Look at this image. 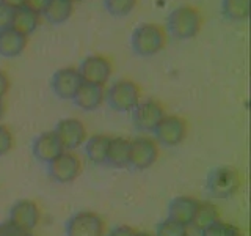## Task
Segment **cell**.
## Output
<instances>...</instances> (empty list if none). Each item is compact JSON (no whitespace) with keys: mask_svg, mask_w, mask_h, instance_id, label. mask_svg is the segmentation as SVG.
<instances>
[{"mask_svg":"<svg viewBox=\"0 0 251 236\" xmlns=\"http://www.w3.org/2000/svg\"><path fill=\"white\" fill-rule=\"evenodd\" d=\"M202 18L193 6H179L168 14L167 27L176 39H190L200 33Z\"/></svg>","mask_w":251,"mask_h":236,"instance_id":"cell-1","label":"cell"},{"mask_svg":"<svg viewBox=\"0 0 251 236\" xmlns=\"http://www.w3.org/2000/svg\"><path fill=\"white\" fill-rule=\"evenodd\" d=\"M130 43L133 52L137 55L151 57L163 49L165 43H167V36H165V31L160 26L148 22L141 24L132 31Z\"/></svg>","mask_w":251,"mask_h":236,"instance_id":"cell-2","label":"cell"},{"mask_svg":"<svg viewBox=\"0 0 251 236\" xmlns=\"http://www.w3.org/2000/svg\"><path fill=\"white\" fill-rule=\"evenodd\" d=\"M141 98L138 85L130 79H120L105 93V99L110 107L116 112H132Z\"/></svg>","mask_w":251,"mask_h":236,"instance_id":"cell-3","label":"cell"},{"mask_svg":"<svg viewBox=\"0 0 251 236\" xmlns=\"http://www.w3.org/2000/svg\"><path fill=\"white\" fill-rule=\"evenodd\" d=\"M242 186L240 173L227 165L214 169L207 177V189L218 199H229Z\"/></svg>","mask_w":251,"mask_h":236,"instance_id":"cell-4","label":"cell"},{"mask_svg":"<svg viewBox=\"0 0 251 236\" xmlns=\"http://www.w3.org/2000/svg\"><path fill=\"white\" fill-rule=\"evenodd\" d=\"M66 236H104L105 224L98 212L78 211L66 222Z\"/></svg>","mask_w":251,"mask_h":236,"instance_id":"cell-5","label":"cell"},{"mask_svg":"<svg viewBox=\"0 0 251 236\" xmlns=\"http://www.w3.org/2000/svg\"><path fill=\"white\" fill-rule=\"evenodd\" d=\"M130 114H132V123L138 131L154 132L157 124L165 117V109L159 101L148 99V101H140L132 109Z\"/></svg>","mask_w":251,"mask_h":236,"instance_id":"cell-6","label":"cell"},{"mask_svg":"<svg viewBox=\"0 0 251 236\" xmlns=\"http://www.w3.org/2000/svg\"><path fill=\"white\" fill-rule=\"evenodd\" d=\"M80 172H82L80 159L71 151L61 153L58 157H55L52 162L47 164L49 178L60 184L73 183V181L80 175Z\"/></svg>","mask_w":251,"mask_h":236,"instance_id":"cell-7","label":"cell"},{"mask_svg":"<svg viewBox=\"0 0 251 236\" xmlns=\"http://www.w3.org/2000/svg\"><path fill=\"white\" fill-rule=\"evenodd\" d=\"M159 157V145L151 137H137L130 140L129 165L135 170H146Z\"/></svg>","mask_w":251,"mask_h":236,"instance_id":"cell-8","label":"cell"},{"mask_svg":"<svg viewBox=\"0 0 251 236\" xmlns=\"http://www.w3.org/2000/svg\"><path fill=\"white\" fill-rule=\"evenodd\" d=\"M157 140L165 147H176L187 136V121L177 115H165L154 129Z\"/></svg>","mask_w":251,"mask_h":236,"instance_id":"cell-9","label":"cell"},{"mask_svg":"<svg viewBox=\"0 0 251 236\" xmlns=\"http://www.w3.org/2000/svg\"><path fill=\"white\" fill-rule=\"evenodd\" d=\"M53 132L57 134L65 149H75L86 142V128L77 118H63L55 126Z\"/></svg>","mask_w":251,"mask_h":236,"instance_id":"cell-10","label":"cell"},{"mask_svg":"<svg viewBox=\"0 0 251 236\" xmlns=\"http://www.w3.org/2000/svg\"><path fill=\"white\" fill-rule=\"evenodd\" d=\"M83 84V79L77 68H61L52 76L50 87L53 93L61 99H73Z\"/></svg>","mask_w":251,"mask_h":236,"instance_id":"cell-11","label":"cell"},{"mask_svg":"<svg viewBox=\"0 0 251 236\" xmlns=\"http://www.w3.org/2000/svg\"><path fill=\"white\" fill-rule=\"evenodd\" d=\"M78 73H80L83 82L105 85L112 76V63L102 55H90L82 61Z\"/></svg>","mask_w":251,"mask_h":236,"instance_id":"cell-12","label":"cell"},{"mask_svg":"<svg viewBox=\"0 0 251 236\" xmlns=\"http://www.w3.org/2000/svg\"><path fill=\"white\" fill-rule=\"evenodd\" d=\"M31 151H33L35 159L43 162V164H49L52 162L55 157H58L61 153H65L66 149L63 148L60 139L57 137V134L53 131H46L33 140V145H31Z\"/></svg>","mask_w":251,"mask_h":236,"instance_id":"cell-13","label":"cell"},{"mask_svg":"<svg viewBox=\"0 0 251 236\" xmlns=\"http://www.w3.org/2000/svg\"><path fill=\"white\" fill-rule=\"evenodd\" d=\"M39 208L33 200L22 199L16 202L10 209V219L13 224L27 232H33L39 224Z\"/></svg>","mask_w":251,"mask_h":236,"instance_id":"cell-14","label":"cell"},{"mask_svg":"<svg viewBox=\"0 0 251 236\" xmlns=\"http://www.w3.org/2000/svg\"><path fill=\"white\" fill-rule=\"evenodd\" d=\"M200 202L188 195H180L173 199L168 206V217L182 224L185 227H190L193 222L195 212L198 209Z\"/></svg>","mask_w":251,"mask_h":236,"instance_id":"cell-15","label":"cell"},{"mask_svg":"<svg viewBox=\"0 0 251 236\" xmlns=\"http://www.w3.org/2000/svg\"><path fill=\"white\" fill-rule=\"evenodd\" d=\"M28 43V36L13 27H6L0 30V55L6 59H13L25 51Z\"/></svg>","mask_w":251,"mask_h":236,"instance_id":"cell-16","label":"cell"},{"mask_svg":"<svg viewBox=\"0 0 251 236\" xmlns=\"http://www.w3.org/2000/svg\"><path fill=\"white\" fill-rule=\"evenodd\" d=\"M73 99L77 107L91 112V110H96L98 107H100V104L104 102L105 88H104V85L83 82Z\"/></svg>","mask_w":251,"mask_h":236,"instance_id":"cell-17","label":"cell"},{"mask_svg":"<svg viewBox=\"0 0 251 236\" xmlns=\"http://www.w3.org/2000/svg\"><path fill=\"white\" fill-rule=\"evenodd\" d=\"M129 156H130V140L124 137H112L107 153V165L115 169L129 167Z\"/></svg>","mask_w":251,"mask_h":236,"instance_id":"cell-18","label":"cell"},{"mask_svg":"<svg viewBox=\"0 0 251 236\" xmlns=\"http://www.w3.org/2000/svg\"><path fill=\"white\" fill-rule=\"evenodd\" d=\"M39 18L41 14L36 13L35 10H31L27 5H22L14 8L13 19H11V27L16 29L25 36L31 35L39 26Z\"/></svg>","mask_w":251,"mask_h":236,"instance_id":"cell-19","label":"cell"},{"mask_svg":"<svg viewBox=\"0 0 251 236\" xmlns=\"http://www.w3.org/2000/svg\"><path fill=\"white\" fill-rule=\"evenodd\" d=\"M110 139L105 134H94L85 144V153L94 165H104L107 162V153Z\"/></svg>","mask_w":251,"mask_h":236,"instance_id":"cell-20","label":"cell"},{"mask_svg":"<svg viewBox=\"0 0 251 236\" xmlns=\"http://www.w3.org/2000/svg\"><path fill=\"white\" fill-rule=\"evenodd\" d=\"M73 10L74 2H71V0H50L43 14L46 21H49L50 24H63L71 18Z\"/></svg>","mask_w":251,"mask_h":236,"instance_id":"cell-21","label":"cell"},{"mask_svg":"<svg viewBox=\"0 0 251 236\" xmlns=\"http://www.w3.org/2000/svg\"><path fill=\"white\" fill-rule=\"evenodd\" d=\"M217 220H220V219H218V208L215 206V205L210 203V202H200L198 209H196V212H195L192 225L198 232H201L206 227H209L210 224L217 222Z\"/></svg>","mask_w":251,"mask_h":236,"instance_id":"cell-22","label":"cell"},{"mask_svg":"<svg viewBox=\"0 0 251 236\" xmlns=\"http://www.w3.org/2000/svg\"><path fill=\"white\" fill-rule=\"evenodd\" d=\"M222 14L227 21H245L250 16V0H222Z\"/></svg>","mask_w":251,"mask_h":236,"instance_id":"cell-23","label":"cell"},{"mask_svg":"<svg viewBox=\"0 0 251 236\" xmlns=\"http://www.w3.org/2000/svg\"><path fill=\"white\" fill-rule=\"evenodd\" d=\"M155 236H188V227L168 217L159 224Z\"/></svg>","mask_w":251,"mask_h":236,"instance_id":"cell-24","label":"cell"},{"mask_svg":"<svg viewBox=\"0 0 251 236\" xmlns=\"http://www.w3.org/2000/svg\"><path fill=\"white\" fill-rule=\"evenodd\" d=\"M138 0H104L105 10L112 16H127L135 8Z\"/></svg>","mask_w":251,"mask_h":236,"instance_id":"cell-25","label":"cell"},{"mask_svg":"<svg viewBox=\"0 0 251 236\" xmlns=\"http://www.w3.org/2000/svg\"><path fill=\"white\" fill-rule=\"evenodd\" d=\"M14 145V137L10 128H6L5 124H0V156H5L6 153L11 151Z\"/></svg>","mask_w":251,"mask_h":236,"instance_id":"cell-26","label":"cell"},{"mask_svg":"<svg viewBox=\"0 0 251 236\" xmlns=\"http://www.w3.org/2000/svg\"><path fill=\"white\" fill-rule=\"evenodd\" d=\"M31 232L24 230V228L13 224L11 220H5L0 224V236H30Z\"/></svg>","mask_w":251,"mask_h":236,"instance_id":"cell-27","label":"cell"},{"mask_svg":"<svg viewBox=\"0 0 251 236\" xmlns=\"http://www.w3.org/2000/svg\"><path fill=\"white\" fill-rule=\"evenodd\" d=\"M13 13H14V8L3 3L2 0H0V30L11 27Z\"/></svg>","mask_w":251,"mask_h":236,"instance_id":"cell-28","label":"cell"},{"mask_svg":"<svg viewBox=\"0 0 251 236\" xmlns=\"http://www.w3.org/2000/svg\"><path fill=\"white\" fill-rule=\"evenodd\" d=\"M201 236H226V222L217 220V222L210 224L204 230H201Z\"/></svg>","mask_w":251,"mask_h":236,"instance_id":"cell-29","label":"cell"},{"mask_svg":"<svg viewBox=\"0 0 251 236\" xmlns=\"http://www.w3.org/2000/svg\"><path fill=\"white\" fill-rule=\"evenodd\" d=\"M137 230L130 225H118L115 227L108 236H135Z\"/></svg>","mask_w":251,"mask_h":236,"instance_id":"cell-30","label":"cell"},{"mask_svg":"<svg viewBox=\"0 0 251 236\" xmlns=\"http://www.w3.org/2000/svg\"><path fill=\"white\" fill-rule=\"evenodd\" d=\"M49 2L50 0H25L24 5H27L28 8H31V10H35L36 13L41 14L46 10V6L49 5Z\"/></svg>","mask_w":251,"mask_h":236,"instance_id":"cell-31","label":"cell"},{"mask_svg":"<svg viewBox=\"0 0 251 236\" xmlns=\"http://www.w3.org/2000/svg\"><path fill=\"white\" fill-rule=\"evenodd\" d=\"M8 90H10V77L6 76L5 71L0 69V98H3Z\"/></svg>","mask_w":251,"mask_h":236,"instance_id":"cell-32","label":"cell"},{"mask_svg":"<svg viewBox=\"0 0 251 236\" xmlns=\"http://www.w3.org/2000/svg\"><path fill=\"white\" fill-rule=\"evenodd\" d=\"M226 236H243V233L234 224H226Z\"/></svg>","mask_w":251,"mask_h":236,"instance_id":"cell-33","label":"cell"},{"mask_svg":"<svg viewBox=\"0 0 251 236\" xmlns=\"http://www.w3.org/2000/svg\"><path fill=\"white\" fill-rule=\"evenodd\" d=\"M2 2L13 6V8H18V6H22L24 3H25V0H2Z\"/></svg>","mask_w":251,"mask_h":236,"instance_id":"cell-34","label":"cell"},{"mask_svg":"<svg viewBox=\"0 0 251 236\" xmlns=\"http://www.w3.org/2000/svg\"><path fill=\"white\" fill-rule=\"evenodd\" d=\"M3 114H5V102H3V98H0V120H2Z\"/></svg>","mask_w":251,"mask_h":236,"instance_id":"cell-35","label":"cell"},{"mask_svg":"<svg viewBox=\"0 0 251 236\" xmlns=\"http://www.w3.org/2000/svg\"><path fill=\"white\" fill-rule=\"evenodd\" d=\"M135 236H152L151 233H146V232H137Z\"/></svg>","mask_w":251,"mask_h":236,"instance_id":"cell-36","label":"cell"},{"mask_svg":"<svg viewBox=\"0 0 251 236\" xmlns=\"http://www.w3.org/2000/svg\"><path fill=\"white\" fill-rule=\"evenodd\" d=\"M71 2H74V3H75V2H82V0H71Z\"/></svg>","mask_w":251,"mask_h":236,"instance_id":"cell-37","label":"cell"},{"mask_svg":"<svg viewBox=\"0 0 251 236\" xmlns=\"http://www.w3.org/2000/svg\"><path fill=\"white\" fill-rule=\"evenodd\" d=\"M30 236H35V235H33V233H31V235H30Z\"/></svg>","mask_w":251,"mask_h":236,"instance_id":"cell-38","label":"cell"}]
</instances>
